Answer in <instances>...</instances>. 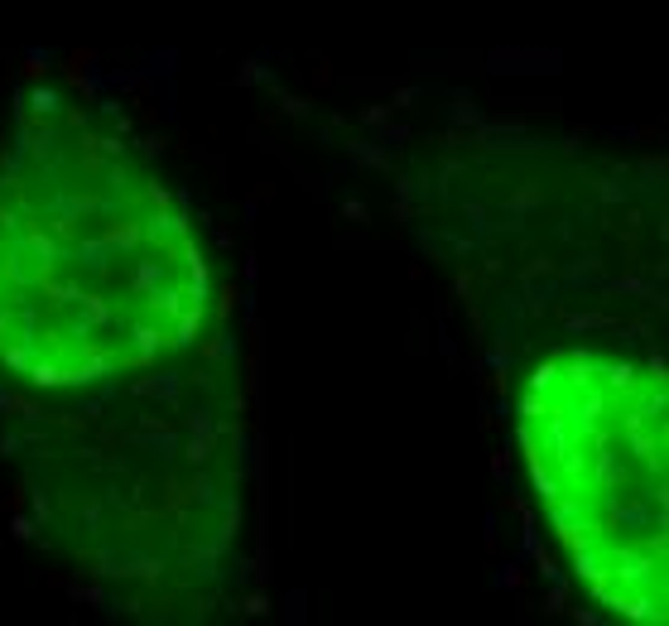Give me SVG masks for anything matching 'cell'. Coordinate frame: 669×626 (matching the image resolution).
Here are the masks:
<instances>
[{
	"label": "cell",
	"mask_w": 669,
	"mask_h": 626,
	"mask_svg": "<svg viewBox=\"0 0 669 626\" xmlns=\"http://www.w3.org/2000/svg\"><path fill=\"white\" fill-rule=\"evenodd\" d=\"M207 260L159 174L82 116L0 155V371L39 395L149 376L207 328Z\"/></svg>",
	"instance_id": "6da1fadb"
},
{
	"label": "cell",
	"mask_w": 669,
	"mask_h": 626,
	"mask_svg": "<svg viewBox=\"0 0 669 626\" xmlns=\"http://www.w3.org/2000/svg\"><path fill=\"white\" fill-rule=\"evenodd\" d=\"M520 449L597 603L669 626V371L545 357L520 386Z\"/></svg>",
	"instance_id": "7a4b0ae2"
}]
</instances>
